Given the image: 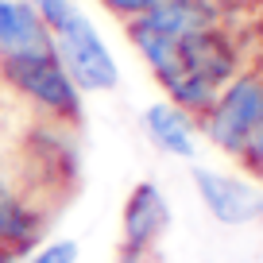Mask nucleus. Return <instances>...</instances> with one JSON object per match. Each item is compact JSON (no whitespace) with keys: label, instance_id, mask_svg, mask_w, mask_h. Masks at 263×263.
I'll use <instances>...</instances> for the list:
<instances>
[{"label":"nucleus","instance_id":"nucleus-14","mask_svg":"<svg viewBox=\"0 0 263 263\" xmlns=\"http://www.w3.org/2000/svg\"><path fill=\"white\" fill-rule=\"evenodd\" d=\"M259 221H263V213H259Z\"/></svg>","mask_w":263,"mask_h":263},{"label":"nucleus","instance_id":"nucleus-6","mask_svg":"<svg viewBox=\"0 0 263 263\" xmlns=\"http://www.w3.org/2000/svg\"><path fill=\"white\" fill-rule=\"evenodd\" d=\"M128 24L143 27V31H155L171 43H182L197 31L221 27V8L213 0H159L155 8H147L143 16L128 20Z\"/></svg>","mask_w":263,"mask_h":263},{"label":"nucleus","instance_id":"nucleus-10","mask_svg":"<svg viewBox=\"0 0 263 263\" xmlns=\"http://www.w3.org/2000/svg\"><path fill=\"white\" fill-rule=\"evenodd\" d=\"M27 4H31V12L43 20V27H47L50 35L74 16V0H27Z\"/></svg>","mask_w":263,"mask_h":263},{"label":"nucleus","instance_id":"nucleus-7","mask_svg":"<svg viewBox=\"0 0 263 263\" xmlns=\"http://www.w3.org/2000/svg\"><path fill=\"white\" fill-rule=\"evenodd\" d=\"M178 58H182V70L209 78L213 85H224V82H232V78L240 74L236 70L240 66L236 47H232V39L221 27H209V31H197V35H190V39H182Z\"/></svg>","mask_w":263,"mask_h":263},{"label":"nucleus","instance_id":"nucleus-13","mask_svg":"<svg viewBox=\"0 0 263 263\" xmlns=\"http://www.w3.org/2000/svg\"><path fill=\"white\" fill-rule=\"evenodd\" d=\"M112 16H120V20H136V16H143L147 8H155L159 0H101Z\"/></svg>","mask_w":263,"mask_h":263},{"label":"nucleus","instance_id":"nucleus-9","mask_svg":"<svg viewBox=\"0 0 263 263\" xmlns=\"http://www.w3.org/2000/svg\"><path fill=\"white\" fill-rule=\"evenodd\" d=\"M47 47H54V39L43 27V20L31 12V4L27 0H0V58Z\"/></svg>","mask_w":263,"mask_h":263},{"label":"nucleus","instance_id":"nucleus-2","mask_svg":"<svg viewBox=\"0 0 263 263\" xmlns=\"http://www.w3.org/2000/svg\"><path fill=\"white\" fill-rule=\"evenodd\" d=\"M259 124H263V74L259 70H248V74H236L232 82H224L217 101L209 105V112L201 116L205 140L232 159L240 155V147L248 143V136Z\"/></svg>","mask_w":263,"mask_h":263},{"label":"nucleus","instance_id":"nucleus-8","mask_svg":"<svg viewBox=\"0 0 263 263\" xmlns=\"http://www.w3.org/2000/svg\"><path fill=\"white\" fill-rule=\"evenodd\" d=\"M143 128H147L151 143L166 155L178 159H194L197 155V124L194 116H186L182 108H174L171 101H155L143 112Z\"/></svg>","mask_w":263,"mask_h":263},{"label":"nucleus","instance_id":"nucleus-5","mask_svg":"<svg viewBox=\"0 0 263 263\" xmlns=\"http://www.w3.org/2000/svg\"><path fill=\"white\" fill-rule=\"evenodd\" d=\"M194 186H197V197L205 201V209L213 213V221L221 224H248V221H259L263 213V194L236 174L194 166Z\"/></svg>","mask_w":263,"mask_h":263},{"label":"nucleus","instance_id":"nucleus-4","mask_svg":"<svg viewBox=\"0 0 263 263\" xmlns=\"http://www.w3.org/2000/svg\"><path fill=\"white\" fill-rule=\"evenodd\" d=\"M171 224V205L155 182L132 186L124 201V232H120V263H155L159 240Z\"/></svg>","mask_w":263,"mask_h":263},{"label":"nucleus","instance_id":"nucleus-11","mask_svg":"<svg viewBox=\"0 0 263 263\" xmlns=\"http://www.w3.org/2000/svg\"><path fill=\"white\" fill-rule=\"evenodd\" d=\"M236 163L244 166V174L248 178H255V182H263V124L248 136V143L240 147V155H236Z\"/></svg>","mask_w":263,"mask_h":263},{"label":"nucleus","instance_id":"nucleus-12","mask_svg":"<svg viewBox=\"0 0 263 263\" xmlns=\"http://www.w3.org/2000/svg\"><path fill=\"white\" fill-rule=\"evenodd\" d=\"M24 263H78V244L74 240H50L39 252H31Z\"/></svg>","mask_w":263,"mask_h":263},{"label":"nucleus","instance_id":"nucleus-1","mask_svg":"<svg viewBox=\"0 0 263 263\" xmlns=\"http://www.w3.org/2000/svg\"><path fill=\"white\" fill-rule=\"evenodd\" d=\"M0 78L58 124H82V89L66 74L54 47L0 58Z\"/></svg>","mask_w":263,"mask_h":263},{"label":"nucleus","instance_id":"nucleus-3","mask_svg":"<svg viewBox=\"0 0 263 263\" xmlns=\"http://www.w3.org/2000/svg\"><path fill=\"white\" fill-rule=\"evenodd\" d=\"M50 39H54V54L62 58L66 74L74 78V85L82 93H108V89L120 85V70H116L112 50L105 47V39L97 35V27H93L78 8Z\"/></svg>","mask_w":263,"mask_h":263}]
</instances>
